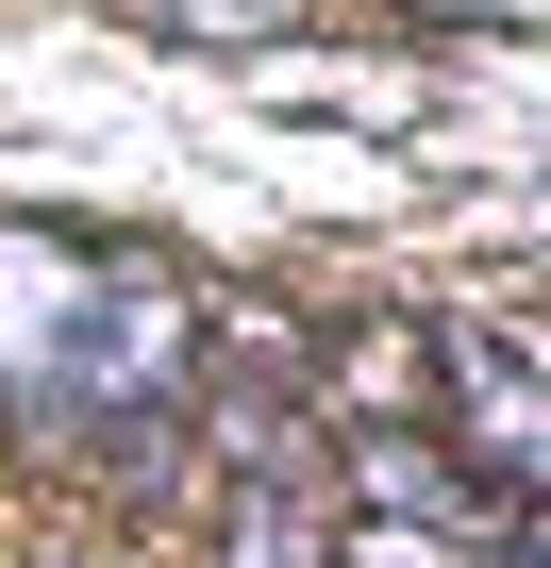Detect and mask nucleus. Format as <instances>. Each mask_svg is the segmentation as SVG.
Segmentation results:
<instances>
[{
  "mask_svg": "<svg viewBox=\"0 0 551 568\" xmlns=\"http://www.w3.org/2000/svg\"><path fill=\"white\" fill-rule=\"evenodd\" d=\"M217 568H335V501H318V468L217 485Z\"/></svg>",
  "mask_w": 551,
  "mask_h": 568,
  "instance_id": "nucleus-3",
  "label": "nucleus"
},
{
  "mask_svg": "<svg viewBox=\"0 0 551 568\" xmlns=\"http://www.w3.org/2000/svg\"><path fill=\"white\" fill-rule=\"evenodd\" d=\"M418 418L451 435V468L484 501H534L551 485V385H534V335L518 318H435L418 335Z\"/></svg>",
  "mask_w": 551,
  "mask_h": 568,
  "instance_id": "nucleus-2",
  "label": "nucleus"
},
{
  "mask_svg": "<svg viewBox=\"0 0 551 568\" xmlns=\"http://www.w3.org/2000/svg\"><path fill=\"white\" fill-rule=\"evenodd\" d=\"M101 251L118 234L0 217V435H18L34 468L68 452V368H84V318H101Z\"/></svg>",
  "mask_w": 551,
  "mask_h": 568,
  "instance_id": "nucleus-1",
  "label": "nucleus"
}]
</instances>
